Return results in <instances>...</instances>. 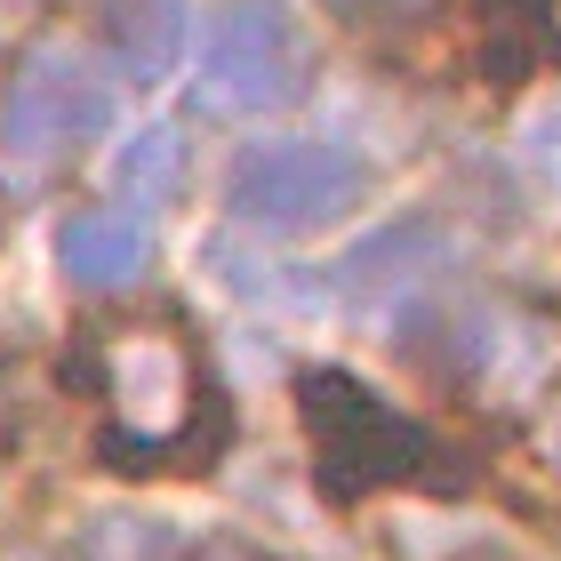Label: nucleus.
Wrapping results in <instances>:
<instances>
[{
	"instance_id": "11",
	"label": "nucleus",
	"mask_w": 561,
	"mask_h": 561,
	"mask_svg": "<svg viewBox=\"0 0 561 561\" xmlns=\"http://www.w3.org/2000/svg\"><path fill=\"white\" fill-rule=\"evenodd\" d=\"M217 561H257V553H217Z\"/></svg>"
},
{
	"instance_id": "12",
	"label": "nucleus",
	"mask_w": 561,
	"mask_h": 561,
	"mask_svg": "<svg viewBox=\"0 0 561 561\" xmlns=\"http://www.w3.org/2000/svg\"><path fill=\"white\" fill-rule=\"evenodd\" d=\"M553 466H561V433H553Z\"/></svg>"
},
{
	"instance_id": "4",
	"label": "nucleus",
	"mask_w": 561,
	"mask_h": 561,
	"mask_svg": "<svg viewBox=\"0 0 561 561\" xmlns=\"http://www.w3.org/2000/svg\"><path fill=\"white\" fill-rule=\"evenodd\" d=\"M113 121H121L113 65L72 41H48L16 65L9 105H0V137H9L16 161H72V152L105 145Z\"/></svg>"
},
{
	"instance_id": "8",
	"label": "nucleus",
	"mask_w": 561,
	"mask_h": 561,
	"mask_svg": "<svg viewBox=\"0 0 561 561\" xmlns=\"http://www.w3.org/2000/svg\"><path fill=\"white\" fill-rule=\"evenodd\" d=\"M113 185H121V209H137V217H145V201H176V185H185V137L137 129L113 152Z\"/></svg>"
},
{
	"instance_id": "3",
	"label": "nucleus",
	"mask_w": 561,
	"mask_h": 561,
	"mask_svg": "<svg viewBox=\"0 0 561 561\" xmlns=\"http://www.w3.org/2000/svg\"><path fill=\"white\" fill-rule=\"evenodd\" d=\"M362 193H369V161L329 137H273L233 152V169H225V209L249 233H321Z\"/></svg>"
},
{
	"instance_id": "9",
	"label": "nucleus",
	"mask_w": 561,
	"mask_h": 561,
	"mask_svg": "<svg viewBox=\"0 0 561 561\" xmlns=\"http://www.w3.org/2000/svg\"><path fill=\"white\" fill-rule=\"evenodd\" d=\"M529 169H538L546 185L561 193V96H553V105L538 113V129H529Z\"/></svg>"
},
{
	"instance_id": "7",
	"label": "nucleus",
	"mask_w": 561,
	"mask_h": 561,
	"mask_svg": "<svg viewBox=\"0 0 561 561\" xmlns=\"http://www.w3.org/2000/svg\"><path fill=\"white\" fill-rule=\"evenodd\" d=\"M96 41H105L113 81H169V65L193 41L185 0H96Z\"/></svg>"
},
{
	"instance_id": "5",
	"label": "nucleus",
	"mask_w": 561,
	"mask_h": 561,
	"mask_svg": "<svg viewBox=\"0 0 561 561\" xmlns=\"http://www.w3.org/2000/svg\"><path fill=\"white\" fill-rule=\"evenodd\" d=\"M305 417H313L321 466L353 473L362 490H417V481H433V466H442V449H433L425 425H410L386 393L353 386L337 369L305 377Z\"/></svg>"
},
{
	"instance_id": "6",
	"label": "nucleus",
	"mask_w": 561,
	"mask_h": 561,
	"mask_svg": "<svg viewBox=\"0 0 561 561\" xmlns=\"http://www.w3.org/2000/svg\"><path fill=\"white\" fill-rule=\"evenodd\" d=\"M57 265L81 280V289H137V280L152 273V217L121 209V201H96V209H72L57 225Z\"/></svg>"
},
{
	"instance_id": "10",
	"label": "nucleus",
	"mask_w": 561,
	"mask_h": 561,
	"mask_svg": "<svg viewBox=\"0 0 561 561\" xmlns=\"http://www.w3.org/2000/svg\"><path fill=\"white\" fill-rule=\"evenodd\" d=\"M321 9L345 24H410V16H425V0H321Z\"/></svg>"
},
{
	"instance_id": "2",
	"label": "nucleus",
	"mask_w": 561,
	"mask_h": 561,
	"mask_svg": "<svg viewBox=\"0 0 561 561\" xmlns=\"http://www.w3.org/2000/svg\"><path fill=\"white\" fill-rule=\"evenodd\" d=\"M313 81V48L289 0H217L193 48V105L209 121H265Z\"/></svg>"
},
{
	"instance_id": "1",
	"label": "nucleus",
	"mask_w": 561,
	"mask_h": 561,
	"mask_svg": "<svg viewBox=\"0 0 561 561\" xmlns=\"http://www.w3.org/2000/svg\"><path fill=\"white\" fill-rule=\"evenodd\" d=\"M96 401H105V449L121 473H201L217 457L225 410L201 353L169 329H121L96 337Z\"/></svg>"
}]
</instances>
